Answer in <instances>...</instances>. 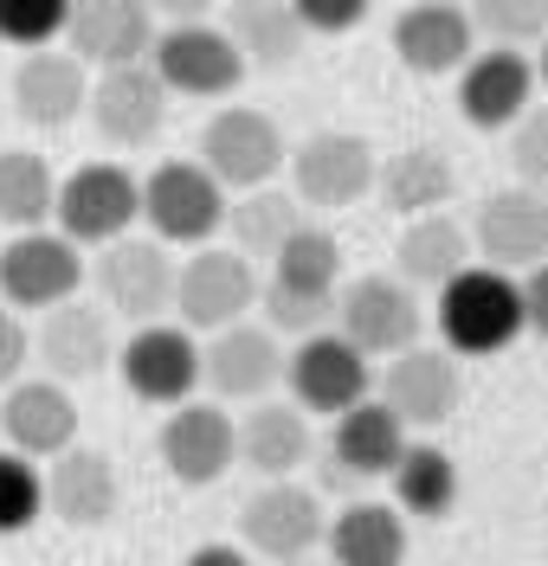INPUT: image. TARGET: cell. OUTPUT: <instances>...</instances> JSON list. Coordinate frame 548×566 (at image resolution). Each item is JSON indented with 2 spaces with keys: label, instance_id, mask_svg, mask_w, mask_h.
<instances>
[{
  "label": "cell",
  "instance_id": "30bf717a",
  "mask_svg": "<svg viewBox=\"0 0 548 566\" xmlns=\"http://www.w3.org/2000/svg\"><path fill=\"white\" fill-rule=\"evenodd\" d=\"M335 335H349L368 360H387V354L413 348L426 335V310H420V296H413L406 277L368 271V277L335 290Z\"/></svg>",
  "mask_w": 548,
  "mask_h": 566
},
{
  "label": "cell",
  "instance_id": "74e56055",
  "mask_svg": "<svg viewBox=\"0 0 548 566\" xmlns=\"http://www.w3.org/2000/svg\"><path fill=\"white\" fill-rule=\"evenodd\" d=\"M65 7L72 0H0V39L33 52V45H59L65 33Z\"/></svg>",
  "mask_w": 548,
  "mask_h": 566
},
{
  "label": "cell",
  "instance_id": "d4e9b609",
  "mask_svg": "<svg viewBox=\"0 0 548 566\" xmlns=\"http://www.w3.org/2000/svg\"><path fill=\"white\" fill-rule=\"evenodd\" d=\"M0 438L20 458H59L65 444H77V399L65 380H13L0 399Z\"/></svg>",
  "mask_w": 548,
  "mask_h": 566
},
{
  "label": "cell",
  "instance_id": "ba28073f",
  "mask_svg": "<svg viewBox=\"0 0 548 566\" xmlns=\"http://www.w3.org/2000/svg\"><path fill=\"white\" fill-rule=\"evenodd\" d=\"M143 219L148 239H162V245H214L226 226V187L200 161H162L143 180Z\"/></svg>",
  "mask_w": 548,
  "mask_h": 566
},
{
  "label": "cell",
  "instance_id": "8fae6325",
  "mask_svg": "<svg viewBox=\"0 0 548 566\" xmlns=\"http://www.w3.org/2000/svg\"><path fill=\"white\" fill-rule=\"evenodd\" d=\"M285 387H291V406L335 419V412H349L355 399L374 392V360L349 335L317 328V335L297 342V354H285Z\"/></svg>",
  "mask_w": 548,
  "mask_h": 566
},
{
  "label": "cell",
  "instance_id": "e0dca14e",
  "mask_svg": "<svg viewBox=\"0 0 548 566\" xmlns=\"http://www.w3.org/2000/svg\"><path fill=\"white\" fill-rule=\"evenodd\" d=\"M155 33H162V20H155L148 0H72L59 45L72 59H84L91 71H110V65H143Z\"/></svg>",
  "mask_w": 548,
  "mask_h": 566
},
{
  "label": "cell",
  "instance_id": "b9f144b4",
  "mask_svg": "<svg viewBox=\"0 0 548 566\" xmlns=\"http://www.w3.org/2000/svg\"><path fill=\"white\" fill-rule=\"evenodd\" d=\"M516 283H523V328H536V335L548 342V258L529 264Z\"/></svg>",
  "mask_w": 548,
  "mask_h": 566
},
{
  "label": "cell",
  "instance_id": "4fadbf2b",
  "mask_svg": "<svg viewBox=\"0 0 548 566\" xmlns=\"http://www.w3.org/2000/svg\"><path fill=\"white\" fill-rule=\"evenodd\" d=\"M77 283H84V245H72L52 226L13 232L0 245V303L7 310H52V303L77 296Z\"/></svg>",
  "mask_w": 548,
  "mask_h": 566
},
{
  "label": "cell",
  "instance_id": "f546056e",
  "mask_svg": "<svg viewBox=\"0 0 548 566\" xmlns=\"http://www.w3.org/2000/svg\"><path fill=\"white\" fill-rule=\"evenodd\" d=\"M323 541L329 566H406V515L394 502H349Z\"/></svg>",
  "mask_w": 548,
  "mask_h": 566
},
{
  "label": "cell",
  "instance_id": "7402d4cb",
  "mask_svg": "<svg viewBox=\"0 0 548 566\" xmlns=\"http://www.w3.org/2000/svg\"><path fill=\"white\" fill-rule=\"evenodd\" d=\"M7 97L20 109V123L33 129H65L72 116H84V97H91V65L72 59L65 45H33L13 77H7Z\"/></svg>",
  "mask_w": 548,
  "mask_h": 566
},
{
  "label": "cell",
  "instance_id": "7bdbcfd3",
  "mask_svg": "<svg viewBox=\"0 0 548 566\" xmlns=\"http://www.w3.org/2000/svg\"><path fill=\"white\" fill-rule=\"evenodd\" d=\"M187 566H258L239 541H200L194 554H187Z\"/></svg>",
  "mask_w": 548,
  "mask_h": 566
},
{
  "label": "cell",
  "instance_id": "d6986e66",
  "mask_svg": "<svg viewBox=\"0 0 548 566\" xmlns=\"http://www.w3.org/2000/svg\"><path fill=\"white\" fill-rule=\"evenodd\" d=\"M278 380H285V348H278V328H265V322H226L200 348V387L214 399L252 406V399H271Z\"/></svg>",
  "mask_w": 548,
  "mask_h": 566
},
{
  "label": "cell",
  "instance_id": "6da1fadb",
  "mask_svg": "<svg viewBox=\"0 0 548 566\" xmlns=\"http://www.w3.org/2000/svg\"><path fill=\"white\" fill-rule=\"evenodd\" d=\"M335 290H342V245L329 226H297L291 239L271 258V277H258V310L265 328L278 335H317L335 310Z\"/></svg>",
  "mask_w": 548,
  "mask_h": 566
},
{
  "label": "cell",
  "instance_id": "ffe728a7",
  "mask_svg": "<svg viewBox=\"0 0 548 566\" xmlns=\"http://www.w3.org/2000/svg\"><path fill=\"white\" fill-rule=\"evenodd\" d=\"M33 354L45 360V374L65 380V387L97 380L110 360H116V322H110L104 303L65 296V303L45 310V322H39V335H33Z\"/></svg>",
  "mask_w": 548,
  "mask_h": 566
},
{
  "label": "cell",
  "instance_id": "3957f363",
  "mask_svg": "<svg viewBox=\"0 0 548 566\" xmlns=\"http://www.w3.org/2000/svg\"><path fill=\"white\" fill-rule=\"evenodd\" d=\"M285 168H291V193L303 212H349L374 193L381 155L362 129H317L285 155Z\"/></svg>",
  "mask_w": 548,
  "mask_h": 566
},
{
  "label": "cell",
  "instance_id": "9a60e30c",
  "mask_svg": "<svg viewBox=\"0 0 548 566\" xmlns=\"http://www.w3.org/2000/svg\"><path fill=\"white\" fill-rule=\"evenodd\" d=\"M323 502L291 483V476H278V483H265V490L239 509V547L252 554V560H303V554H317L323 547Z\"/></svg>",
  "mask_w": 548,
  "mask_h": 566
},
{
  "label": "cell",
  "instance_id": "8992f818",
  "mask_svg": "<svg viewBox=\"0 0 548 566\" xmlns=\"http://www.w3.org/2000/svg\"><path fill=\"white\" fill-rule=\"evenodd\" d=\"M136 219H143V180L130 175L123 161H84V168H72V175L59 180L52 226L72 245H110Z\"/></svg>",
  "mask_w": 548,
  "mask_h": 566
},
{
  "label": "cell",
  "instance_id": "5b68a950",
  "mask_svg": "<svg viewBox=\"0 0 548 566\" xmlns=\"http://www.w3.org/2000/svg\"><path fill=\"white\" fill-rule=\"evenodd\" d=\"M148 71L162 77L168 97H200V104H219L246 84V59L232 52V39L219 33L214 20H175L162 27L155 45H148Z\"/></svg>",
  "mask_w": 548,
  "mask_h": 566
},
{
  "label": "cell",
  "instance_id": "4dcf8cb0",
  "mask_svg": "<svg viewBox=\"0 0 548 566\" xmlns=\"http://www.w3.org/2000/svg\"><path fill=\"white\" fill-rule=\"evenodd\" d=\"M374 193L387 200V212H401V219H420V212H445L452 207V193H458V175H452V161L426 148V142H413L401 155H387L381 168H374Z\"/></svg>",
  "mask_w": 548,
  "mask_h": 566
},
{
  "label": "cell",
  "instance_id": "ab89813d",
  "mask_svg": "<svg viewBox=\"0 0 548 566\" xmlns=\"http://www.w3.org/2000/svg\"><path fill=\"white\" fill-rule=\"evenodd\" d=\"M291 7H297V20H303V33H323V39L355 33L374 13V0H291Z\"/></svg>",
  "mask_w": 548,
  "mask_h": 566
},
{
  "label": "cell",
  "instance_id": "52a82bcc",
  "mask_svg": "<svg viewBox=\"0 0 548 566\" xmlns=\"http://www.w3.org/2000/svg\"><path fill=\"white\" fill-rule=\"evenodd\" d=\"M175 310H182V328H200V335L246 322L258 310V264L232 245H194L175 264Z\"/></svg>",
  "mask_w": 548,
  "mask_h": 566
},
{
  "label": "cell",
  "instance_id": "ac0fdd59",
  "mask_svg": "<svg viewBox=\"0 0 548 566\" xmlns=\"http://www.w3.org/2000/svg\"><path fill=\"white\" fill-rule=\"evenodd\" d=\"M155 458H162V470L182 490H207V483H219L239 463V451H232V419L219 412L214 399H182V406H168V419L155 431Z\"/></svg>",
  "mask_w": 548,
  "mask_h": 566
},
{
  "label": "cell",
  "instance_id": "bcb514c9",
  "mask_svg": "<svg viewBox=\"0 0 548 566\" xmlns=\"http://www.w3.org/2000/svg\"><path fill=\"white\" fill-rule=\"evenodd\" d=\"M285 566H323V560H317V554H303V560H285Z\"/></svg>",
  "mask_w": 548,
  "mask_h": 566
},
{
  "label": "cell",
  "instance_id": "cb8c5ba5",
  "mask_svg": "<svg viewBox=\"0 0 548 566\" xmlns=\"http://www.w3.org/2000/svg\"><path fill=\"white\" fill-rule=\"evenodd\" d=\"M477 52V27L458 0H413L394 20V59L413 77H452Z\"/></svg>",
  "mask_w": 548,
  "mask_h": 566
},
{
  "label": "cell",
  "instance_id": "7a4b0ae2",
  "mask_svg": "<svg viewBox=\"0 0 548 566\" xmlns=\"http://www.w3.org/2000/svg\"><path fill=\"white\" fill-rule=\"evenodd\" d=\"M433 322L452 354H497L523 335V283L497 264H465L438 283Z\"/></svg>",
  "mask_w": 548,
  "mask_h": 566
},
{
  "label": "cell",
  "instance_id": "5bb4252c",
  "mask_svg": "<svg viewBox=\"0 0 548 566\" xmlns=\"http://www.w3.org/2000/svg\"><path fill=\"white\" fill-rule=\"evenodd\" d=\"M84 116H91V129L110 142V148H155L162 129H168V91H162V77L143 65H110L91 77V97H84Z\"/></svg>",
  "mask_w": 548,
  "mask_h": 566
},
{
  "label": "cell",
  "instance_id": "60d3db41",
  "mask_svg": "<svg viewBox=\"0 0 548 566\" xmlns=\"http://www.w3.org/2000/svg\"><path fill=\"white\" fill-rule=\"evenodd\" d=\"M27 354H33V335L13 310H0V387H13L27 374Z\"/></svg>",
  "mask_w": 548,
  "mask_h": 566
},
{
  "label": "cell",
  "instance_id": "603a6c76",
  "mask_svg": "<svg viewBox=\"0 0 548 566\" xmlns=\"http://www.w3.org/2000/svg\"><path fill=\"white\" fill-rule=\"evenodd\" d=\"M472 251L497 271H529L548 258V200L529 193V187H504L490 193L472 219Z\"/></svg>",
  "mask_w": 548,
  "mask_h": 566
},
{
  "label": "cell",
  "instance_id": "1f68e13d",
  "mask_svg": "<svg viewBox=\"0 0 548 566\" xmlns=\"http://www.w3.org/2000/svg\"><path fill=\"white\" fill-rule=\"evenodd\" d=\"M387 483H394V509L401 515L445 522L458 509V463H452V451H438L433 438H406V451L394 458Z\"/></svg>",
  "mask_w": 548,
  "mask_h": 566
},
{
  "label": "cell",
  "instance_id": "f6af8a7d",
  "mask_svg": "<svg viewBox=\"0 0 548 566\" xmlns=\"http://www.w3.org/2000/svg\"><path fill=\"white\" fill-rule=\"evenodd\" d=\"M529 65H536V84H542V91H548V33L536 39V59H529Z\"/></svg>",
  "mask_w": 548,
  "mask_h": 566
},
{
  "label": "cell",
  "instance_id": "83f0119b",
  "mask_svg": "<svg viewBox=\"0 0 548 566\" xmlns=\"http://www.w3.org/2000/svg\"><path fill=\"white\" fill-rule=\"evenodd\" d=\"M219 33L232 39V52L246 59V71H291L303 59V20L291 0H226L219 7Z\"/></svg>",
  "mask_w": 548,
  "mask_h": 566
},
{
  "label": "cell",
  "instance_id": "277c9868",
  "mask_svg": "<svg viewBox=\"0 0 548 566\" xmlns=\"http://www.w3.org/2000/svg\"><path fill=\"white\" fill-rule=\"evenodd\" d=\"M291 142L278 129V116L258 104H219L200 129V168L226 187V193H246V187H271L285 168Z\"/></svg>",
  "mask_w": 548,
  "mask_h": 566
},
{
  "label": "cell",
  "instance_id": "44dd1931",
  "mask_svg": "<svg viewBox=\"0 0 548 566\" xmlns=\"http://www.w3.org/2000/svg\"><path fill=\"white\" fill-rule=\"evenodd\" d=\"M529 104H536V65H529V52L490 45V52H472L458 65V116L472 129H484V136L510 129Z\"/></svg>",
  "mask_w": 548,
  "mask_h": 566
},
{
  "label": "cell",
  "instance_id": "484cf974",
  "mask_svg": "<svg viewBox=\"0 0 548 566\" xmlns=\"http://www.w3.org/2000/svg\"><path fill=\"white\" fill-rule=\"evenodd\" d=\"M116 509H123L116 463L91 444H65L45 470V515H59L65 528H104Z\"/></svg>",
  "mask_w": 548,
  "mask_h": 566
},
{
  "label": "cell",
  "instance_id": "e575fe53",
  "mask_svg": "<svg viewBox=\"0 0 548 566\" xmlns=\"http://www.w3.org/2000/svg\"><path fill=\"white\" fill-rule=\"evenodd\" d=\"M52 200H59L52 161L39 148H0V226L7 232L52 226Z\"/></svg>",
  "mask_w": 548,
  "mask_h": 566
},
{
  "label": "cell",
  "instance_id": "4316f807",
  "mask_svg": "<svg viewBox=\"0 0 548 566\" xmlns=\"http://www.w3.org/2000/svg\"><path fill=\"white\" fill-rule=\"evenodd\" d=\"M310 412L291 406V399H252V412L246 419H232V451L246 470H258L265 483H278V476H297L303 458H310Z\"/></svg>",
  "mask_w": 548,
  "mask_h": 566
},
{
  "label": "cell",
  "instance_id": "ee69618b",
  "mask_svg": "<svg viewBox=\"0 0 548 566\" xmlns=\"http://www.w3.org/2000/svg\"><path fill=\"white\" fill-rule=\"evenodd\" d=\"M148 7H155V20L175 27V20H214L226 0H148Z\"/></svg>",
  "mask_w": 548,
  "mask_h": 566
},
{
  "label": "cell",
  "instance_id": "836d02e7",
  "mask_svg": "<svg viewBox=\"0 0 548 566\" xmlns=\"http://www.w3.org/2000/svg\"><path fill=\"white\" fill-rule=\"evenodd\" d=\"M297 226H303V207H297V193H278V187H246L239 200H226V232H232V251H246V258H278V245L291 239Z\"/></svg>",
  "mask_w": 548,
  "mask_h": 566
},
{
  "label": "cell",
  "instance_id": "d590c367",
  "mask_svg": "<svg viewBox=\"0 0 548 566\" xmlns=\"http://www.w3.org/2000/svg\"><path fill=\"white\" fill-rule=\"evenodd\" d=\"M39 515H45V476L33 470V458L0 451V541L27 534Z\"/></svg>",
  "mask_w": 548,
  "mask_h": 566
},
{
  "label": "cell",
  "instance_id": "7c38bea8",
  "mask_svg": "<svg viewBox=\"0 0 548 566\" xmlns=\"http://www.w3.org/2000/svg\"><path fill=\"white\" fill-rule=\"evenodd\" d=\"M406 431H438L445 419H458L465 406V374H458V354L452 348H413L387 354V374H381V392H374Z\"/></svg>",
  "mask_w": 548,
  "mask_h": 566
},
{
  "label": "cell",
  "instance_id": "9c48e42d",
  "mask_svg": "<svg viewBox=\"0 0 548 566\" xmlns=\"http://www.w3.org/2000/svg\"><path fill=\"white\" fill-rule=\"evenodd\" d=\"M91 283H97V296H104L110 316L123 322H162L175 310V258L162 239H136V232H123V239H110L97 245L91 258Z\"/></svg>",
  "mask_w": 548,
  "mask_h": 566
},
{
  "label": "cell",
  "instance_id": "d6a6232c",
  "mask_svg": "<svg viewBox=\"0 0 548 566\" xmlns=\"http://www.w3.org/2000/svg\"><path fill=\"white\" fill-rule=\"evenodd\" d=\"M401 277L406 283H445V277H458L465 264H477V251H472V232L452 219V212H420V219H406V232H401Z\"/></svg>",
  "mask_w": 548,
  "mask_h": 566
},
{
  "label": "cell",
  "instance_id": "f35d334b",
  "mask_svg": "<svg viewBox=\"0 0 548 566\" xmlns=\"http://www.w3.org/2000/svg\"><path fill=\"white\" fill-rule=\"evenodd\" d=\"M510 161H516V180L548 200V104H529L510 123Z\"/></svg>",
  "mask_w": 548,
  "mask_h": 566
},
{
  "label": "cell",
  "instance_id": "8d00e7d4",
  "mask_svg": "<svg viewBox=\"0 0 548 566\" xmlns=\"http://www.w3.org/2000/svg\"><path fill=\"white\" fill-rule=\"evenodd\" d=\"M465 13L490 45H536L548 33V0H472Z\"/></svg>",
  "mask_w": 548,
  "mask_h": 566
},
{
  "label": "cell",
  "instance_id": "f1b7e54d",
  "mask_svg": "<svg viewBox=\"0 0 548 566\" xmlns=\"http://www.w3.org/2000/svg\"><path fill=\"white\" fill-rule=\"evenodd\" d=\"M406 451V424L368 392L349 412H335V431H329V458L342 463V476H387L394 458Z\"/></svg>",
  "mask_w": 548,
  "mask_h": 566
},
{
  "label": "cell",
  "instance_id": "2e32d148",
  "mask_svg": "<svg viewBox=\"0 0 548 566\" xmlns=\"http://www.w3.org/2000/svg\"><path fill=\"white\" fill-rule=\"evenodd\" d=\"M116 367L143 406H182L200 387V342L182 322H136V335L116 348Z\"/></svg>",
  "mask_w": 548,
  "mask_h": 566
}]
</instances>
